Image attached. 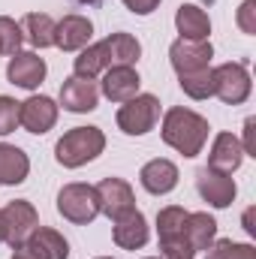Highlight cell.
<instances>
[{"label": "cell", "instance_id": "8", "mask_svg": "<svg viewBox=\"0 0 256 259\" xmlns=\"http://www.w3.org/2000/svg\"><path fill=\"white\" fill-rule=\"evenodd\" d=\"M214 58V49L208 39H175L169 46V61L175 66L178 75H187V72H199V69H208Z\"/></svg>", "mask_w": 256, "mask_h": 259}, {"label": "cell", "instance_id": "32", "mask_svg": "<svg viewBox=\"0 0 256 259\" xmlns=\"http://www.w3.org/2000/svg\"><path fill=\"white\" fill-rule=\"evenodd\" d=\"M124 6H127L133 15H151L160 6V0H124Z\"/></svg>", "mask_w": 256, "mask_h": 259}, {"label": "cell", "instance_id": "13", "mask_svg": "<svg viewBox=\"0 0 256 259\" xmlns=\"http://www.w3.org/2000/svg\"><path fill=\"white\" fill-rule=\"evenodd\" d=\"M46 72H49V69H46V61H42L36 52H15V55L9 58V66H6L9 84L24 88V91L39 88L42 78H46Z\"/></svg>", "mask_w": 256, "mask_h": 259}, {"label": "cell", "instance_id": "23", "mask_svg": "<svg viewBox=\"0 0 256 259\" xmlns=\"http://www.w3.org/2000/svg\"><path fill=\"white\" fill-rule=\"evenodd\" d=\"M30 172V160L21 148L0 142V184H21Z\"/></svg>", "mask_w": 256, "mask_h": 259}, {"label": "cell", "instance_id": "28", "mask_svg": "<svg viewBox=\"0 0 256 259\" xmlns=\"http://www.w3.org/2000/svg\"><path fill=\"white\" fill-rule=\"evenodd\" d=\"M21 42H24V30H21V24L12 21V18H6V15H0V49H3V55H15V52H21Z\"/></svg>", "mask_w": 256, "mask_h": 259}, {"label": "cell", "instance_id": "2", "mask_svg": "<svg viewBox=\"0 0 256 259\" xmlns=\"http://www.w3.org/2000/svg\"><path fill=\"white\" fill-rule=\"evenodd\" d=\"M106 151V133L100 127H72L55 145V160L64 169H78Z\"/></svg>", "mask_w": 256, "mask_h": 259}, {"label": "cell", "instance_id": "26", "mask_svg": "<svg viewBox=\"0 0 256 259\" xmlns=\"http://www.w3.org/2000/svg\"><path fill=\"white\" fill-rule=\"evenodd\" d=\"M205 259H256V247L253 244H241V241H232V238H214V244L208 247V256Z\"/></svg>", "mask_w": 256, "mask_h": 259}, {"label": "cell", "instance_id": "5", "mask_svg": "<svg viewBox=\"0 0 256 259\" xmlns=\"http://www.w3.org/2000/svg\"><path fill=\"white\" fill-rule=\"evenodd\" d=\"M250 88H253L250 72L238 61H229V64H220L211 69V97L223 100L226 106H241L250 97Z\"/></svg>", "mask_w": 256, "mask_h": 259}, {"label": "cell", "instance_id": "31", "mask_svg": "<svg viewBox=\"0 0 256 259\" xmlns=\"http://www.w3.org/2000/svg\"><path fill=\"white\" fill-rule=\"evenodd\" d=\"M244 157H256V121L247 118L244 121Z\"/></svg>", "mask_w": 256, "mask_h": 259}, {"label": "cell", "instance_id": "34", "mask_svg": "<svg viewBox=\"0 0 256 259\" xmlns=\"http://www.w3.org/2000/svg\"><path fill=\"white\" fill-rule=\"evenodd\" d=\"M12 259H33V256H30L24 247H15V256H12Z\"/></svg>", "mask_w": 256, "mask_h": 259}, {"label": "cell", "instance_id": "18", "mask_svg": "<svg viewBox=\"0 0 256 259\" xmlns=\"http://www.w3.org/2000/svg\"><path fill=\"white\" fill-rule=\"evenodd\" d=\"M139 84H142V78L133 66H112V69L103 72V88L100 91L112 103H127L139 94Z\"/></svg>", "mask_w": 256, "mask_h": 259}, {"label": "cell", "instance_id": "19", "mask_svg": "<svg viewBox=\"0 0 256 259\" xmlns=\"http://www.w3.org/2000/svg\"><path fill=\"white\" fill-rule=\"evenodd\" d=\"M148 220L142 211H130L121 220H115V229H112V238L121 250H139L148 244Z\"/></svg>", "mask_w": 256, "mask_h": 259}, {"label": "cell", "instance_id": "9", "mask_svg": "<svg viewBox=\"0 0 256 259\" xmlns=\"http://www.w3.org/2000/svg\"><path fill=\"white\" fill-rule=\"evenodd\" d=\"M97 196H100V214H106L112 223L121 220L124 214L136 211V196L124 178H103L97 184Z\"/></svg>", "mask_w": 256, "mask_h": 259}, {"label": "cell", "instance_id": "4", "mask_svg": "<svg viewBox=\"0 0 256 259\" xmlns=\"http://www.w3.org/2000/svg\"><path fill=\"white\" fill-rule=\"evenodd\" d=\"M58 211L61 217L75 223V226H88L97 220L100 214V196L94 184H66L64 190L58 193Z\"/></svg>", "mask_w": 256, "mask_h": 259}, {"label": "cell", "instance_id": "17", "mask_svg": "<svg viewBox=\"0 0 256 259\" xmlns=\"http://www.w3.org/2000/svg\"><path fill=\"white\" fill-rule=\"evenodd\" d=\"M94 36V24L84 15H64L55 27V46L61 52H81Z\"/></svg>", "mask_w": 256, "mask_h": 259}, {"label": "cell", "instance_id": "24", "mask_svg": "<svg viewBox=\"0 0 256 259\" xmlns=\"http://www.w3.org/2000/svg\"><path fill=\"white\" fill-rule=\"evenodd\" d=\"M55 27H58V21L52 18V15H46V12H30L27 18H24V36L30 39V46L33 49H49V46H55Z\"/></svg>", "mask_w": 256, "mask_h": 259}, {"label": "cell", "instance_id": "6", "mask_svg": "<svg viewBox=\"0 0 256 259\" xmlns=\"http://www.w3.org/2000/svg\"><path fill=\"white\" fill-rule=\"evenodd\" d=\"M157 121H160V100L154 94H136L118 109V127L127 136H145L157 127Z\"/></svg>", "mask_w": 256, "mask_h": 259}, {"label": "cell", "instance_id": "3", "mask_svg": "<svg viewBox=\"0 0 256 259\" xmlns=\"http://www.w3.org/2000/svg\"><path fill=\"white\" fill-rule=\"evenodd\" d=\"M187 211L181 205H166L157 211V235H160V259H193L196 250L184 232Z\"/></svg>", "mask_w": 256, "mask_h": 259}, {"label": "cell", "instance_id": "27", "mask_svg": "<svg viewBox=\"0 0 256 259\" xmlns=\"http://www.w3.org/2000/svg\"><path fill=\"white\" fill-rule=\"evenodd\" d=\"M178 84H181V91L190 100H208L211 97V66L208 69H199V72L178 75Z\"/></svg>", "mask_w": 256, "mask_h": 259}, {"label": "cell", "instance_id": "12", "mask_svg": "<svg viewBox=\"0 0 256 259\" xmlns=\"http://www.w3.org/2000/svg\"><path fill=\"white\" fill-rule=\"evenodd\" d=\"M100 103V88L94 78H78V75H69L61 84V106L72 115H84V112H94Z\"/></svg>", "mask_w": 256, "mask_h": 259}, {"label": "cell", "instance_id": "15", "mask_svg": "<svg viewBox=\"0 0 256 259\" xmlns=\"http://www.w3.org/2000/svg\"><path fill=\"white\" fill-rule=\"evenodd\" d=\"M21 247H24L33 259H69V244H66V238L58 229H52V226H36V229L30 232V238H27Z\"/></svg>", "mask_w": 256, "mask_h": 259}, {"label": "cell", "instance_id": "21", "mask_svg": "<svg viewBox=\"0 0 256 259\" xmlns=\"http://www.w3.org/2000/svg\"><path fill=\"white\" fill-rule=\"evenodd\" d=\"M175 27L181 33V39H208L211 33V18L202 6L196 3H181L175 12Z\"/></svg>", "mask_w": 256, "mask_h": 259}, {"label": "cell", "instance_id": "35", "mask_svg": "<svg viewBox=\"0 0 256 259\" xmlns=\"http://www.w3.org/2000/svg\"><path fill=\"white\" fill-rule=\"evenodd\" d=\"M78 3H84V6H100L103 0H78Z\"/></svg>", "mask_w": 256, "mask_h": 259}, {"label": "cell", "instance_id": "11", "mask_svg": "<svg viewBox=\"0 0 256 259\" xmlns=\"http://www.w3.org/2000/svg\"><path fill=\"white\" fill-rule=\"evenodd\" d=\"M18 124L33 133V136H42L58 124V103L52 97H30L24 103H18Z\"/></svg>", "mask_w": 256, "mask_h": 259}, {"label": "cell", "instance_id": "14", "mask_svg": "<svg viewBox=\"0 0 256 259\" xmlns=\"http://www.w3.org/2000/svg\"><path fill=\"white\" fill-rule=\"evenodd\" d=\"M139 181H142V187L151 196H166L178 187V166L172 160L157 157V160H151V163L142 166Z\"/></svg>", "mask_w": 256, "mask_h": 259}, {"label": "cell", "instance_id": "36", "mask_svg": "<svg viewBox=\"0 0 256 259\" xmlns=\"http://www.w3.org/2000/svg\"><path fill=\"white\" fill-rule=\"evenodd\" d=\"M0 244H3V223H0Z\"/></svg>", "mask_w": 256, "mask_h": 259}, {"label": "cell", "instance_id": "38", "mask_svg": "<svg viewBox=\"0 0 256 259\" xmlns=\"http://www.w3.org/2000/svg\"><path fill=\"white\" fill-rule=\"evenodd\" d=\"M145 259H160V256H145Z\"/></svg>", "mask_w": 256, "mask_h": 259}, {"label": "cell", "instance_id": "16", "mask_svg": "<svg viewBox=\"0 0 256 259\" xmlns=\"http://www.w3.org/2000/svg\"><path fill=\"white\" fill-rule=\"evenodd\" d=\"M244 160V148L238 142V136L232 133H217L214 136V145H211V154H208V169H217L223 175H232Z\"/></svg>", "mask_w": 256, "mask_h": 259}, {"label": "cell", "instance_id": "22", "mask_svg": "<svg viewBox=\"0 0 256 259\" xmlns=\"http://www.w3.org/2000/svg\"><path fill=\"white\" fill-rule=\"evenodd\" d=\"M184 232H187V241H190L193 250H208L217 238V220L208 211H193V214L187 211Z\"/></svg>", "mask_w": 256, "mask_h": 259}, {"label": "cell", "instance_id": "20", "mask_svg": "<svg viewBox=\"0 0 256 259\" xmlns=\"http://www.w3.org/2000/svg\"><path fill=\"white\" fill-rule=\"evenodd\" d=\"M103 52H106L109 69H112V66H136V61L142 58L139 39H136L133 33H124V30L109 33V36L103 39Z\"/></svg>", "mask_w": 256, "mask_h": 259}, {"label": "cell", "instance_id": "37", "mask_svg": "<svg viewBox=\"0 0 256 259\" xmlns=\"http://www.w3.org/2000/svg\"><path fill=\"white\" fill-rule=\"evenodd\" d=\"M97 259H112V256H97Z\"/></svg>", "mask_w": 256, "mask_h": 259}, {"label": "cell", "instance_id": "39", "mask_svg": "<svg viewBox=\"0 0 256 259\" xmlns=\"http://www.w3.org/2000/svg\"><path fill=\"white\" fill-rule=\"evenodd\" d=\"M0 55H3V49H0Z\"/></svg>", "mask_w": 256, "mask_h": 259}, {"label": "cell", "instance_id": "7", "mask_svg": "<svg viewBox=\"0 0 256 259\" xmlns=\"http://www.w3.org/2000/svg\"><path fill=\"white\" fill-rule=\"evenodd\" d=\"M0 223H3V241L15 250V247H21V244L30 238V232L39 226V214H36V208H33L27 199H15V202H9V205L0 211Z\"/></svg>", "mask_w": 256, "mask_h": 259}, {"label": "cell", "instance_id": "33", "mask_svg": "<svg viewBox=\"0 0 256 259\" xmlns=\"http://www.w3.org/2000/svg\"><path fill=\"white\" fill-rule=\"evenodd\" d=\"M250 220H253V208H247V211H244V229H247V232L253 235V232H256V226L250 223Z\"/></svg>", "mask_w": 256, "mask_h": 259}, {"label": "cell", "instance_id": "10", "mask_svg": "<svg viewBox=\"0 0 256 259\" xmlns=\"http://www.w3.org/2000/svg\"><path fill=\"white\" fill-rule=\"evenodd\" d=\"M196 190L211 208H229L235 202V193H238L232 175H223V172L208 169V166H202L196 172Z\"/></svg>", "mask_w": 256, "mask_h": 259}, {"label": "cell", "instance_id": "29", "mask_svg": "<svg viewBox=\"0 0 256 259\" xmlns=\"http://www.w3.org/2000/svg\"><path fill=\"white\" fill-rule=\"evenodd\" d=\"M18 127V103L12 97H0V136H9Z\"/></svg>", "mask_w": 256, "mask_h": 259}, {"label": "cell", "instance_id": "25", "mask_svg": "<svg viewBox=\"0 0 256 259\" xmlns=\"http://www.w3.org/2000/svg\"><path fill=\"white\" fill-rule=\"evenodd\" d=\"M72 69L78 78H97L100 72H106V52H103V42H94V46H84L78 52V58L72 61Z\"/></svg>", "mask_w": 256, "mask_h": 259}, {"label": "cell", "instance_id": "1", "mask_svg": "<svg viewBox=\"0 0 256 259\" xmlns=\"http://www.w3.org/2000/svg\"><path fill=\"white\" fill-rule=\"evenodd\" d=\"M208 133H211L208 121L193 109L175 106L163 115V130H160L163 142L169 148H175L178 154H184V157H199L202 154V148L208 142Z\"/></svg>", "mask_w": 256, "mask_h": 259}, {"label": "cell", "instance_id": "30", "mask_svg": "<svg viewBox=\"0 0 256 259\" xmlns=\"http://www.w3.org/2000/svg\"><path fill=\"white\" fill-rule=\"evenodd\" d=\"M238 27L247 33V36H253L256 33V0H244L241 6H238Z\"/></svg>", "mask_w": 256, "mask_h": 259}]
</instances>
